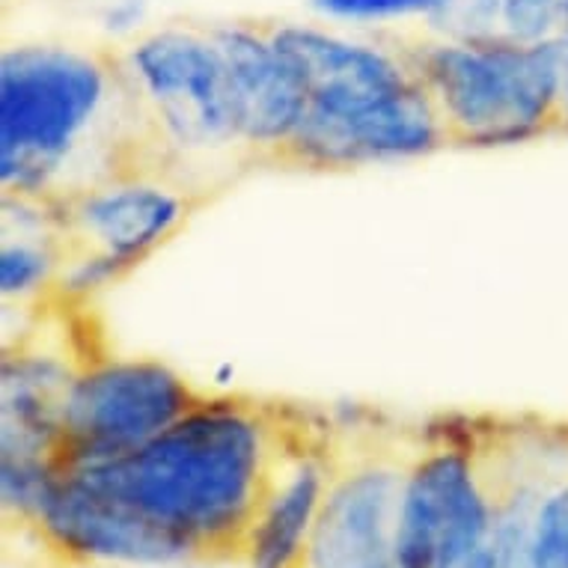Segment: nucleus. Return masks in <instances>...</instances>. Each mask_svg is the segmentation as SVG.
<instances>
[{
	"mask_svg": "<svg viewBox=\"0 0 568 568\" xmlns=\"http://www.w3.org/2000/svg\"><path fill=\"white\" fill-rule=\"evenodd\" d=\"M307 410L242 393L205 399L129 456L63 465L176 536L194 562H244V541Z\"/></svg>",
	"mask_w": 568,
	"mask_h": 568,
	"instance_id": "1",
	"label": "nucleus"
},
{
	"mask_svg": "<svg viewBox=\"0 0 568 568\" xmlns=\"http://www.w3.org/2000/svg\"><path fill=\"white\" fill-rule=\"evenodd\" d=\"M122 170H152L116 48L16 42L0 54V187L57 205Z\"/></svg>",
	"mask_w": 568,
	"mask_h": 568,
	"instance_id": "2",
	"label": "nucleus"
},
{
	"mask_svg": "<svg viewBox=\"0 0 568 568\" xmlns=\"http://www.w3.org/2000/svg\"><path fill=\"white\" fill-rule=\"evenodd\" d=\"M265 24L310 95L307 120L274 168L348 173L426 159L449 146L438 111L399 45L352 39L325 24Z\"/></svg>",
	"mask_w": 568,
	"mask_h": 568,
	"instance_id": "3",
	"label": "nucleus"
},
{
	"mask_svg": "<svg viewBox=\"0 0 568 568\" xmlns=\"http://www.w3.org/2000/svg\"><path fill=\"white\" fill-rule=\"evenodd\" d=\"M146 129L152 170L215 196L253 168L239 138L224 57L209 24L170 21L116 48Z\"/></svg>",
	"mask_w": 568,
	"mask_h": 568,
	"instance_id": "4",
	"label": "nucleus"
},
{
	"mask_svg": "<svg viewBox=\"0 0 568 568\" xmlns=\"http://www.w3.org/2000/svg\"><path fill=\"white\" fill-rule=\"evenodd\" d=\"M396 45L426 87L449 146L491 150L557 134V39L521 45L426 33Z\"/></svg>",
	"mask_w": 568,
	"mask_h": 568,
	"instance_id": "5",
	"label": "nucleus"
},
{
	"mask_svg": "<svg viewBox=\"0 0 568 568\" xmlns=\"http://www.w3.org/2000/svg\"><path fill=\"white\" fill-rule=\"evenodd\" d=\"M212 196L159 170H122L54 205L63 265L54 301L81 307L173 242Z\"/></svg>",
	"mask_w": 568,
	"mask_h": 568,
	"instance_id": "6",
	"label": "nucleus"
},
{
	"mask_svg": "<svg viewBox=\"0 0 568 568\" xmlns=\"http://www.w3.org/2000/svg\"><path fill=\"white\" fill-rule=\"evenodd\" d=\"M399 568H500L479 419L419 429L399 509Z\"/></svg>",
	"mask_w": 568,
	"mask_h": 568,
	"instance_id": "7",
	"label": "nucleus"
},
{
	"mask_svg": "<svg viewBox=\"0 0 568 568\" xmlns=\"http://www.w3.org/2000/svg\"><path fill=\"white\" fill-rule=\"evenodd\" d=\"M419 432L339 423L307 568H399V509Z\"/></svg>",
	"mask_w": 568,
	"mask_h": 568,
	"instance_id": "8",
	"label": "nucleus"
},
{
	"mask_svg": "<svg viewBox=\"0 0 568 568\" xmlns=\"http://www.w3.org/2000/svg\"><path fill=\"white\" fill-rule=\"evenodd\" d=\"M500 568H568V426L479 419Z\"/></svg>",
	"mask_w": 568,
	"mask_h": 568,
	"instance_id": "9",
	"label": "nucleus"
},
{
	"mask_svg": "<svg viewBox=\"0 0 568 568\" xmlns=\"http://www.w3.org/2000/svg\"><path fill=\"white\" fill-rule=\"evenodd\" d=\"M203 399V390L155 357L90 354L65 390L57 465L129 456Z\"/></svg>",
	"mask_w": 568,
	"mask_h": 568,
	"instance_id": "10",
	"label": "nucleus"
},
{
	"mask_svg": "<svg viewBox=\"0 0 568 568\" xmlns=\"http://www.w3.org/2000/svg\"><path fill=\"white\" fill-rule=\"evenodd\" d=\"M24 527L37 532L39 541L69 566L194 562L191 550L176 536L63 465H54V474Z\"/></svg>",
	"mask_w": 568,
	"mask_h": 568,
	"instance_id": "11",
	"label": "nucleus"
},
{
	"mask_svg": "<svg viewBox=\"0 0 568 568\" xmlns=\"http://www.w3.org/2000/svg\"><path fill=\"white\" fill-rule=\"evenodd\" d=\"M233 93L239 138L251 164H277L307 120L310 95L265 21L212 24Z\"/></svg>",
	"mask_w": 568,
	"mask_h": 568,
	"instance_id": "12",
	"label": "nucleus"
},
{
	"mask_svg": "<svg viewBox=\"0 0 568 568\" xmlns=\"http://www.w3.org/2000/svg\"><path fill=\"white\" fill-rule=\"evenodd\" d=\"M334 438L336 426L307 410L244 541L251 568H307L310 539L334 470Z\"/></svg>",
	"mask_w": 568,
	"mask_h": 568,
	"instance_id": "13",
	"label": "nucleus"
},
{
	"mask_svg": "<svg viewBox=\"0 0 568 568\" xmlns=\"http://www.w3.org/2000/svg\"><path fill=\"white\" fill-rule=\"evenodd\" d=\"M63 265L54 205L3 194L0 295L3 307H39L54 301Z\"/></svg>",
	"mask_w": 568,
	"mask_h": 568,
	"instance_id": "14",
	"label": "nucleus"
},
{
	"mask_svg": "<svg viewBox=\"0 0 568 568\" xmlns=\"http://www.w3.org/2000/svg\"><path fill=\"white\" fill-rule=\"evenodd\" d=\"M444 0H310V10L325 21L343 24H396L429 21Z\"/></svg>",
	"mask_w": 568,
	"mask_h": 568,
	"instance_id": "15",
	"label": "nucleus"
},
{
	"mask_svg": "<svg viewBox=\"0 0 568 568\" xmlns=\"http://www.w3.org/2000/svg\"><path fill=\"white\" fill-rule=\"evenodd\" d=\"M426 30L440 39L479 42L500 37V3L497 0H444L426 21Z\"/></svg>",
	"mask_w": 568,
	"mask_h": 568,
	"instance_id": "16",
	"label": "nucleus"
},
{
	"mask_svg": "<svg viewBox=\"0 0 568 568\" xmlns=\"http://www.w3.org/2000/svg\"><path fill=\"white\" fill-rule=\"evenodd\" d=\"M500 37L521 45H545L562 37V0H497Z\"/></svg>",
	"mask_w": 568,
	"mask_h": 568,
	"instance_id": "17",
	"label": "nucleus"
},
{
	"mask_svg": "<svg viewBox=\"0 0 568 568\" xmlns=\"http://www.w3.org/2000/svg\"><path fill=\"white\" fill-rule=\"evenodd\" d=\"M146 16H150V0H111L102 10V28L111 37L129 42L146 30Z\"/></svg>",
	"mask_w": 568,
	"mask_h": 568,
	"instance_id": "18",
	"label": "nucleus"
},
{
	"mask_svg": "<svg viewBox=\"0 0 568 568\" xmlns=\"http://www.w3.org/2000/svg\"><path fill=\"white\" fill-rule=\"evenodd\" d=\"M557 134H568V37L557 39Z\"/></svg>",
	"mask_w": 568,
	"mask_h": 568,
	"instance_id": "19",
	"label": "nucleus"
},
{
	"mask_svg": "<svg viewBox=\"0 0 568 568\" xmlns=\"http://www.w3.org/2000/svg\"><path fill=\"white\" fill-rule=\"evenodd\" d=\"M562 37H568V0H562Z\"/></svg>",
	"mask_w": 568,
	"mask_h": 568,
	"instance_id": "20",
	"label": "nucleus"
}]
</instances>
